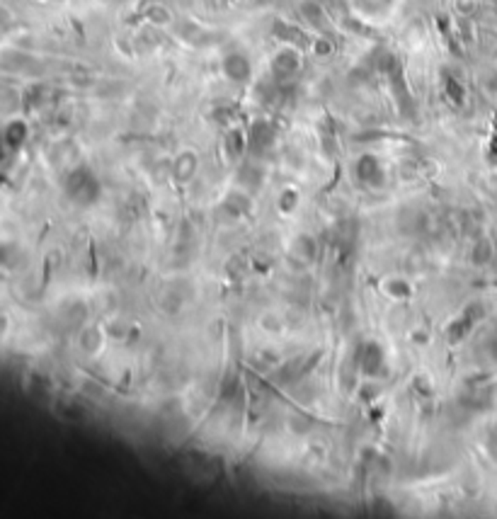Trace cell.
Returning a JSON list of instances; mask_svg holds the SVG:
<instances>
[{"mask_svg": "<svg viewBox=\"0 0 497 519\" xmlns=\"http://www.w3.org/2000/svg\"><path fill=\"white\" fill-rule=\"evenodd\" d=\"M66 195L73 204L78 206H90L98 202L100 197V182L88 167H78L75 172H70V177L66 180Z\"/></svg>", "mask_w": 497, "mask_h": 519, "instance_id": "cell-1", "label": "cell"}, {"mask_svg": "<svg viewBox=\"0 0 497 519\" xmlns=\"http://www.w3.org/2000/svg\"><path fill=\"white\" fill-rule=\"evenodd\" d=\"M298 66H301L298 54L293 49H282L275 56V61H272V75H275V80H279V83H284V80H289L296 73Z\"/></svg>", "mask_w": 497, "mask_h": 519, "instance_id": "cell-2", "label": "cell"}, {"mask_svg": "<svg viewBox=\"0 0 497 519\" xmlns=\"http://www.w3.org/2000/svg\"><path fill=\"white\" fill-rule=\"evenodd\" d=\"M223 70H226V75L233 80V83H245V80L250 78V73H252L250 61H247L243 54L226 56V61H223Z\"/></svg>", "mask_w": 497, "mask_h": 519, "instance_id": "cell-3", "label": "cell"}, {"mask_svg": "<svg viewBox=\"0 0 497 519\" xmlns=\"http://www.w3.org/2000/svg\"><path fill=\"white\" fill-rule=\"evenodd\" d=\"M383 364V357H381V349L376 347V345L369 343L367 347L362 349V366L367 374H376L379 369H381Z\"/></svg>", "mask_w": 497, "mask_h": 519, "instance_id": "cell-4", "label": "cell"}]
</instances>
